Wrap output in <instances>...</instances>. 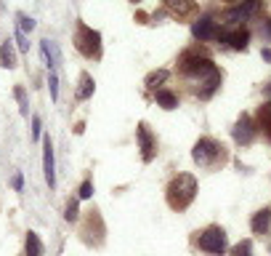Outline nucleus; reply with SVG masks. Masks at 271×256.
Instances as JSON below:
<instances>
[{
	"label": "nucleus",
	"mask_w": 271,
	"mask_h": 256,
	"mask_svg": "<svg viewBox=\"0 0 271 256\" xmlns=\"http://www.w3.org/2000/svg\"><path fill=\"white\" fill-rule=\"evenodd\" d=\"M43 171H45V182L48 187H56V160H53V144H51V136L43 142Z\"/></svg>",
	"instance_id": "obj_12"
},
{
	"label": "nucleus",
	"mask_w": 271,
	"mask_h": 256,
	"mask_svg": "<svg viewBox=\"0 0 271 256\" xmlns=\"http://www.w3.org/2000/svg\"><path fill=\"white\" fill-rule=\"evenodd\" d=\"M255 125L263 131V136L271 142V101H263L261 107H258V115H255Z\"/></svg>",
	"instance_id": "obj_14"
},
{
	"label": "nucleus",
	"mask_w": 271,
	"mask_h": 256,
	"mask_svg": "<svg viewBox=\"0 0 271 256\" xmlns=\"http://www.w3.org/2000/svg\"><path fill=\"white\" fill-rule=\"evenodd\" d=\"M136 136H138V149H141V160L144 163H152L157 158V136L149 131V125L141 120L136 125Z\"/></svg>",
	"instance_id": "obj_9"
},
{
	"label": "nucleus",
	"mask_w": 271,
	"mask_h": 256,
	"mask_svg": "<svg viewBox=\"0 0 271 256\" xmlns=\"http://www.w3.org/2000/svg\"><path fill=\"white\" fill-rule=\"evenodd\" d=\"M48 88H51V99L56 101L58 99V75H56V69H51V75H48Z\"/></svg>",
	"instance_id": "obj_23"
},
{
	"label": "nucleus",
	"mask_w": 271,
	"mask_h": 256,
	"mask_svg": "<svg viewBox=\"0 0 271 256\" xmlns=\"http://www.w3.org/2000/svg\"><path fill=\"white\" fill-rule=\"evenodd\" d=\"M0 64H3L6 69H14L16 67V54H14V45H11L8 40L0 45Z\"/></svg>",
	"instance_id": "obj_17"
},
{
	"label": "nucleus",
	"mask_w": 271,
	"mask_h": 256,
	"mask_svg": "<svg viewBox=\"0 0 271 256\" xmlns=\"http://www.w3.org/2000/svg\"><path fill=\"white\" fill-rule=\"evenodd\" d=\"M91 195H93V182L85 179V182H82V187H80V197L85 200V197H91Z\"/></svg>",
	"instance_id": "obj_27"
},
{
	"label": "nucleus",
	"mask_w": 271,
	"mask_h": 256,
	"mask_svg": "<svg viewBox=\"0 0 271 256\" xmlns=\"http://www.w3.org/2000/svg\"><path fill=\"white\" fill-rule=\"evenodd\" d=\"M165 80H168V69H157V72L146 75V80H144V83H146V88H152V91H155L157 86H162V83H165Z\"/></svg>",
	"instance_id": "obj_19"
},
{
	"label": "nucleus",
	"mask_w": 271,
	"mask_h": 256,
	"mask_svg": "<svg viewBox=\"0 0 271 256\" xmlns=\"http://www.w3.org/2000/svg\"><path fill=\"white\" fill-rule=\"evenodd\" d=\"M32 139H40V118H32Z\"/></svg>",
	"instance_id": "obj_28"
},
{
	"label": "nucleus",
	"mask_w": 271,
	"mask_h": 256,
	"mask_svg": "<svg viewBox=\"0 0 271 256\" xmlns=\"http://www.w3.org/2000/svg\"><path fill=\"white\" fill-rule=\"evenodd\" d=\"M192 158L199 168L205 171H221L223 166L229 163V149L223 142H218V139L213 136H202L197 139V144L192 149Z\"/></svg>",
	"instance_id": "obj_2"
},
{
	"label": "nucleus",
	"mask_w": 271,
	"mask_h": 256,
	"mask_svg": "<svg viewBox=\"0 0 271 256\" xmlns=\"http://www.w3.org/2000/svg\"><path fill=\"white\" fill-rule=\"evenodd\" d=\"M231 256H253V240H239L231 248Z\"/></svg>",
	"instance_id": "obj_21"
},
{
	"label": "nucleus",
	"mask_w": 271,
	"mask_h": 256,
	"mask_svg": "<svg viewBox=\"0 0 271 256\" xmlns=\"http://www.w3.org/2000/svg\"><path fill=\"white\" fill-rule=\"evenodd\" d=\"M223 3H237V0H223Z\"/></svg>",
	"instance_id": "obj_32"
},
{
	"label": "nucleus",
	"mask_w": 271,
	"mask_h": 256,
	"mask_svg": "<svg viewBox=\"0 0 271 256\" xmlns=\"http://www.w3.org/2000/svg\"><path fill=\"white\" fill-rule=\"evenodd\" d=\"M155 101L160 104L162 110H175V107H178V96H175L173 91H168V88H157Z\"/></svg>",
	"instance_id": "obj_16"
},
{
	"label": "nucleus",
	"mask_w": 271,
	"mask_h": 256,
	"mask_svg": "<svg viewBox=\"0 0 271 256\" xmlns=\"http://www.w3.org/2000/svg\"><path fill=\"white\" fill-rule=\"evenodd\" d=\"M131 3H141V0H131Z\"/></svg>",
	"instance_id": "obj_33"
},
{
	"label": "nucleus",
	"mask_w": 271,
	"mask_h": 256,
	"mask_svg": "<svg viewBox=\"0 0 271 256\" xmlns=\"http://www.w3.org/2000/svg\"><path fill=\"white\" fill-rule=\"evenodd\" d=\"M223 45H229L231 51H247V40H250V30L245 27H229V30H218V38Z\"/></svg>",
	"instance_id": "obj_10"
},
{
	"label": "nucleus",
	"mask_w": 271,
	"mask_h": 256,
	"mask_svg": "<svg viewBox=\"0 0 271 256\" xmlns=\"http://www.w3.org/2000/svg\"><path fill=\"white\" fill-rule=\"evenodd\" d=\"M64 219L67 222H77V200L72 197V200L67 203V211H64Z\"/></svg>",
	"instance_id": "obj_24"
},
{
	"label": "nucleus",
	"mask_w": 271,
	"mask_h": 256,
	"mask_svg": "<svg viewBox=\"0 0 271 256\" xmlns=\"http://www.w3.org/2000/svg\"><path fill=\"white\" fill-rule=\"evenodd\" d=\"M16 21H19V30L21 32H32L35 30V19H29L27 14H16Z\"/></svg>",
	"instance_id": "obj_22"
},
{
	"label": "nucleus",
	"mask_w": 271,
	"mask_h": 256,
	"mask_svg": "<svg viewBox=\"0 0 271 256\" xmlns=\"http://www.w3.org/2000/svg\"><path fill=\"white\" fill-rule=\"evenodd\" d=\"M268 251H271V243H268Z\"/></svg>",
	"instance_id": "obj_34"
},
{
	"label": "nucleus",
	"mask_w": 271,
	"mask_h": 256,
	"mask_svg": "<svg viewBox=\"0 0 271 256\" xmlns=\"http://www.w3.org/2000/svg\"><path fill=\"white\" fill-rule=\"evenodd\" d=\"M178 75L192 86V94L199 96V99H210L221 88V69L213 64L210 54L205 48H186L181 56H178Z\"/></svg>",
	"instance_id": "obj_1"
},
{
	"label": "nucleus",
	"mask_w": 271,
	"mask_h": 256,
	"mask_svg": "<svg viewBox=\"0 0 271 256\" xmlns=\"http://www.w3.org/2000/svg\"><path fill=\"white\" fill-rule=\"evenodd\" d=\"M263 91H266V96H268V99H271V80H268V83H266V86H263Z\"/></svg>",
	"instance_id": "obj_31"
},
{
	"label": "nucleus",
	"mask_w": 271,
	"mask_h": 256,
	"mask_svg": "<svg viewBox=\"0 0 271 256\" xmlns=\"http://www.w3.org/2000/svg\"><path fill=\"white\" fill-rule=\"evenodd\" d=\"M162 11L165 14H170L175 21H189L197 16V0H162Z\"/></svg>",
	"instance_id": "obj_7"
},
{
	"label": "nucleus",
	"mask_w": 271,
	"mask_h": 256,
	"mask_svg": "<svg viewBox=\"0 0 271 256\" xmlns=\"http://www.w3.org/2000/svg\"><path fill=\"white\" fill-rule=\"evenodd\" d=\"M255 134H258V125L253 123V118L247 112H242L237 123H234L231 128V136H234V142H237L239 147H250L255 142Z\"/></svg>",
	"instance_id": "obj_8"
},
{
	"label": "nucleus",
	"mask_w": 271,
	"mask_h": 256,
	"mask_svg": "<svg viewBox=\"0 0 271 256\" xmlns=\"http://www.w3.org/2000/svg\"><path fill=\"white\" fill-rule=\"evenodd\" d=\"M218 21L213 16H199L194 24H192V35L199 40V43H205V40H216L218 38Z\"/></svg>",
	"instance_id": "obj_11"
},
{
	"label": "nucleus",
	"mask_w": 271,
	"mask_h": 256,
	"mask_svg": "<svg viewBox=\"0 0 271 256\" xmlns=\"http://www.w3.org/2000/svg\"><path fill=\"white\" fill-rule=\"evenodd\" d=\"M11 184H14V190L19 192L21 187H24V176H21V173H16V176H14V182H11Z\"/></svg>",
	"instance_id": "obj_29"
},
{
	"label": "nucleus",
	"mask_w": 271,
	"mask_h": 256,
	"mask_svg": "<svg viewBox=\"0 0 271 256\" xmlns=\"http://www.w3.org/2000/svg\"><path fill=\"white\" fill-rule=\"evenodd\" d=\"M40 253H43V243L38 232H27V256H40Z\"/></svg>",
	"instance_id": "obj_18"
},
{
	"label": "nucleus",
	"mask_w": 271,
	"mask_h": 256,
	"mask_svg": "<svg viewBox=\"0 0 271 256\" xmlns=\"http://www.w3.org/2000/svg\"><path fill=\"white\" fill-rule=\"evenodd\" d=\"M268 227H271V208L255 211V216L250 219V229L255 232V235H268Z\"/></svg>",
	"instance_id": "obj_13"
},
{
	"label": "nucleus",
	"mask_w": 271,
	"mask_h": 256,
	"mask_svg": "<svg viewBox=\"0 0 271 256\" xmlns=\"http://www.w3.org/2000/svg\"><path fill=\"white\" fill-rule=\"evenodd\" d=\"M197 179L192 176V173H178V176H173L168 182V187H165V200H168V206L173 208V211H186L194 197H197Z\"/></svg>",
	"instance_id": "obj_3"
},
{
	"label": "nucleus",
	"mask_w": 271,
	"mask_h": 256,
	"mask_svg": "<svg viewBox=\"0 0 271 256\" xmlns=\"http://www.w3.org/2000/svg\"><path fill=\"white\" fill-rule=\"evenodd\" d=\"M93 91H96V83H93V78L88 72H80V80H77V91H75V96L77 101H85L93 96Z\"/></svg>",
	"instance_id": "obj_15"
},
{
	"label": "nucleus",
	"mask_w": 271,
	"mask_h": 256,
	"mask_svg": "<svg viewBox=\"0 0 271 256\" xmlns=\"http://www.w3.org/2000/svg\"><path fill=\"white\" fill-rule=\"evenodd\" d=\"M197 248L205 251V253H213V256H223L229 248L226 229L218 227V224H210L202 232H197Z\"/></svg>",
	"instance_id": "obj_5"
},
{
	"label": "nucleus",
	"mask_w": 271,
	"mask_h": 256,
	"mask_svg": "<svg viewBox=\"0 0 271 256\" xmlns=\"http://www.w3.org/2000/svg\"><path fill=\"white\" fill-rule=\"evenodd\" d=\"M75 48L85 56V59H93V62H99L101 59V35L88 27L85 21H77V27H75Z\"/></svg>",
	"instance_id": "obj_4"
},
{
	"label": "nucleus",
	"mask_w": 271,
	"mask_h": 256,
	"mask_svg": "<svg viewBox=\"0 0 271 256\" xmlns=\"http://www.w3.org/2000/svg\"><path fill=\"white\" fill-rule=\"evenodd\" d=\"M14 96H16V101H19V110H21V115H24V118H27V115H29V101H27L24 88H21V86H16V88H14Z\"/></svg>",
	"instance_id": "obj_20"
},
{
	"label": "nucleus",
	"mask_w": 271,
	"mask_h": 256,
	"mask_svg": "<svg viewBox=\"0 0 271 256\" xmlns=\"http://www.w3.org/2000/svg\"><path fill=\"white\" fill-rule=\"evenodd\" d=\"M263 59H266V62H271V48H263Z\"/></svg>",
	"instance_id": "obj_30"
},
{
	"label": "nucleus",
	"mask_w": 271,
	"mask_h": 256,
	"mask_svg": "<svg viewBox=\"0 0 271 256\" xmlns=\"http://www.w3.org/2000/svg\"><path fill=\"white\" fill-rule=\"evenodd\" d=\"M258 11H261V0H245L242 6H234V8H229V11H223L221 21H223V24H229V27H239L242 21L253 19Z\"/></svg>",
	"instance_id": "obj_6"
},
{
	"label": "nucleus",
	"mask_w": 271,
	"mask_h": 256,
	"mask_svg": "<svg viewBox=\"0 0 271 256\" xmlns=\"http://www.w3.org/2000/svg\"><path fill=\"white\" fill-rule=\"evenodd\" d=\"M261 38H263V43H271V19H261Z\"/></svg>",
	"instance_id": "obj_25"
},
{
	"label": "nucleus",
	"mask_w": 271,
	"mask_h": 256,
	"mask_svg": "<svg viewBox=\"0 0 271 256\" xmlns=\"http://www.w3.org/2000/svg\"><path fill=\"white\" fill-rule=\"evenodd\" d=\"M16 45H19V51H29V43H27V35L16 30Z\"/></svg>",
	"instance_id": "obj_26"
}]
</instances>
